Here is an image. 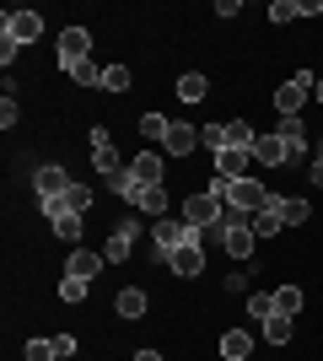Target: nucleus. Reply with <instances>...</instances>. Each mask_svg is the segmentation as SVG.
<instances>
[{
    "mask_svg": "<svg viewBox=\"0 0 323 361\" xmlns=\"http://www.w3.org/2000/svg\"><path fill=\"white\" fill-rule=\"evenodd\" d=\"M210 195L221 200V205H232V211H243V216H259V211H270V205H275L280 195H270V189H264L259 178H215L210 183Z\"/></svg>",
    "mask_w": 323,
    "mask_h": 361,
    "instance_id": "f257e3e1",
    "label": "nucleus"
},
{
    "mask_svg": "<svg viewBox=\"0 0 323 361\" xmlns=\"http://www.w3.org/2000/svg\"><path fill=\"white\" fill-rule=\"evenodd\" d=\"M32 189H38V211L54 221V216H60V205H65V195H70V173H65L60 162H49V167H38V173H32Z\"/></svg>",
    "mask_w": 323,
    "mask_h": 361,
    "instance_id": "f03ea898",
    "label": "nucleus"
},
{
    "mask_svg": "<svg viewBox=\"0 0 323 361\" xmlns=\"http://www.w3.org/2000/svg\"><path fill=\"white\" fill-rule=\"evenodd\" d=\"M312 87H318V81H312L308 71H302V75H291V81H286V87L275 92V108H280V119H296V114H302V108H308Z\"/></svg>",
    "mask_w": 323,
    "mask_h": 361,
    "instance_id": "7ed1b4c3",
    "label": "nucleus"
},
{
    "mask_svg": "<svg viewBox=\"0 0 323 361\" xmlns=\"http://www.w3.org/2000/svg\"><path fill=\"white\" fill-rule=\"evenodd\" d=\"M184 243H194V226H189V221H172V216H162V221L151 226V248H156L162 259H167L172 248H184Z\"/></svg>",
    "mask_w": 323,
    "mask_h": 361,
    "instance_id": "20e7f679",
    "label": "nucleus"
},
{
    "mask_svg": "<svg viewBox=\"0 0 323 361\" xmlns=\"http://www.w3.org/2000/svg\"><path fill=\"white\" fill-rule=\"evenodd\" d=\"M184 221L194 226V232L215 226V221H221V200H215L210 189H200V195H189V200H184Z\"/></svg>",
    "mask_w": 323,
    "mask_h": 361,
    "instance_id": "39448f33",
    "label": "nucleus"
},
{
    "mask_svg": "<svg viewBox=\"0 0 323 361\" xmlns=\"http://www.w3.org/2000/svg\"><path fill=\"white\" fill-rule=\"evenodd\" d=\"M6 38H11V44H38V38H44V16L38 11H11L6 16Z\"/></svg>",
    "mask_w": 323,
    "mask_h": 361,
    "instance_id": "423d86ee",
    "label": "nucleus"
},
{
    "mask_svg": "<svg viewBox=\"0 0 323 361\" xmlns=\"http://www.w3.org/2000/svg\"><path fill=\"white\" fill-rule=\"evenodd\" d=\"M248 157H253V162H264V167H291V162H296V157H291V146H286L280 135H259Z\"/></svg>",
    "mask_w": 323,
    "mask_h": 361,
    "instance_id": "0eeeda50",
    "label": "nucleus"
},
{
    "mask_svg": "<svg viewBox=\"0 0 323 361\" xmlns=\"http://www.w3.org/2000/svg\"><path fill=\"white\" fill-rule=\"evenodd\" d=\"M167 270H172V275H184V281L205 275V248H200V243H184V248H172V254H167Z\"/></svg>",
    "mask_w": 323,
    "mask_h": 361,
    "instance_id": "6e6552de",
    "label": "nucleus"
},
{
    "mask_svg": "<svg viewBox=\"0 0 323 361\" xmlns=\"http://www.w3.org/2000/svg\"><path fill=\"white\" fill-rule=\"evenodd\" d=\"M76 60H92V32L87 27H65L60 32V65H76Z\"/></svg>",
    "mask_w": 323,
    "mask_h": 361,
    "instance_id": "1a4fd4ad",
    "label": "nucleus"
},
{
    "mask_svg": "<svg viewBox=\"0 0 323 361\" xmlns=\"http://www.w3.org/2000/svg\"><path fill=\"white\" fill-rule=\"evenodd\" d=\"M135 232H140L135 221H119V226H113V238H108V248H103L108 264H124V259L135 254Z\"/></svg>",
    "mask_w": 323,
    "mask_h": 361,
    "instance_id": "9d476101",
    "label": "nucleus"
},
{
    "mask_svg": "<svg viewBox=\"0 0 323 361\" xmlns=\"http://www.w3.org/2000/svg\"><path fill=\"white\" fill-rule=\"evenodd\" d=\"M92 162H97V173H108V178H119V173H124V167H119V151H113V140H108L103 124L92 130Z\"/></svg>",
    "mask_w": 323,
    "mask_h": 361,
    "instance_id": "9b49d317",
    "label": "nucleus"
},
{
    "mask_svg": "<svg viewBox=\"0 0 323 361\" xmlns=\"http://www.w3.org/2000/svg\"><path fill=\"white\" fill-rule=\"evenodd\" d=\"M129 173H135V178L146 183V189H162V151H135Z\"/></svg>",
    "mask_w": 323,
    "mask_h": 361,
    "instance_id": "f8f14e48",
    "label": "nucleus"
},
{
    "mask_svg": "<svg viewBox=\"0 0 323 361\" xmlns=\"http://www.w3.org/2000/svg\"><path fill=\"white\" fill-rule=\"evenodd\" d=\"M194 140H200V130H194V124H178V119H172L162 151H167V157H189V151H194Z\"/></svg>",
    "mask_w": 323,
    "mask_h": 361,
    "instance_id": "ddd939ff",
    "label": "nucleus"
},
{
    "mask_svg": "<svg viewBox=\"0 0 323 361\" xmlns=\"http://www.w3.org/2000/svg\"><path fill=\"white\" fill-rule=\"evenodd\" d=\"M248 162H253V157H248V151H215V178H248Z\"/></svg>",
    "mask_w": 323,
    "mask_h": 361,
    "instance_id": "4468645a",
    "label": "nucleus"
},
{
    "mask_svg": "<svg viewBox=\"0 0 323 361\" xmlns=\"http://www.w3.org/2000/svg\"><path fill=\"white\" fill-rule=\"evenodd\" d=\"M221 356H227V361H248V356H253V334H248V329H227V334H221Z\"/></svg>",
    "mask_w": 323,
    "mask_h": 361,
    "instance_id": "2eb2a0df",
    "label": "nucleus"
},
{
    "mask_svg": "<svg viewBox=\"0 0 323 361\" xmlns=\"http://www.w3.org/2000/svg\"><path fill=\"white\" fill-rule=\"evenodd\" d=\"M103 264H108V259H97L92 248H76V254H70V264H65V275H81V281H92Z\"/></svg>",
    "mask_w": 323,
    "mask_h": 361,
    "instance_id": "dca6fc26",
    "label": "nucleus"
},
{
    "mask_svg": "<svg viewBox=\"0 0 323 361\" xmlns=\"http://www.w3.org/2000/svg\"><path fill=\"white\" fill-rule=\"evenodd\" d=\"M286 146H291V157L302 162V151H308V130H302V119H280V130H275Z\"/></svg>",
    "mask_w": 323,
    "mask_h": 361,
    "instance_id": "f3484780",
    "label": "nucleus"
},
{
    "mask_svg": "<svg viewBox=\"0 0 323 361\" xmlns=\"http://www.w3.org/2000/svg\"><path fill=\"white\" fill-rule=\"evenodd\" d=\"M253 243H259V238H253V226H227V254L232 259H248V254H253Z\"/></svg>",
    "mask_w": 323,
    "mask_h": 361,
    "instance_id": "a211bd4d",
    "label": "nucleus"
},
{
    "mask_svg": "<svg viewBox=\"0 0 323 361\" xmlns=\"http://www.w3.org/2000/svg\"><path fill=\"white\" fill-rule=\"evenodd\" d=\"M253 140H259V135H253V124H248V119L227 124V151H253Z\"/></svg>",
    "mask_w": 323,
    "mask_h": 361,
    "instance_id": "6ab92c4d",
    "label": "nucleus"
},
{
    "mask_svg": "<svg viewBox=\"0 0 323 361\" xmlns=\"http://www.w3.org/2000/svg\"><path fill=\"white\" fill-rule=\"evenodd\" d=\"M205 92H210V81H205L200 71H184V75H178V97H184V103H200Z\"/></svg>",
    "mask_w": 323,
    "mask_h": 361,
    "instance_id": "aec40b11",
    "label": "nucleus"
},
{
    "mask_svg": "<svg viewBox=\"0 0 323 361\" xmlns=\"http://www.w3.org/2000/svg\"><path fill=\"white\" fill-rule=\"evenodd\" d=\"M65 75H70L76 87H103V71H97V60H76V65H65Z\"/></svg>",
    "mask_w": 323,
    "mask_h": 361,
    "instance_id": "412c9836",
    "label": "nucleus"
},
{
    "mask_svg": "<svg viewBox=\"0 0 323 361\" xmlns=\"http://www.w3.org/2000/svg\"><path fill=\"white\" fill-rule=\"evenodd\" d=\"M113 307H119V318H146V291H135V286H124V291H119V302H113Z\"/></svg>",
    "mask_w": 323,
    "mask_h": 361,
    "instance_id": "4be33fe9",
    "label": "nucleus"
},
{
    "mask_svg": "<svg viewBox=\"0 0 323 361\" xmlns=\"http://www.w3.org/2000/svg\"><path fill=\"white\" fill-rule=\"evenodd\" d=\"M302 302H308V297H302V286H280L275 291V313L280 318H296V313H302Z\"/></svg>",
    "mask_w": 323,
    "mask_h": 361,
    "instance_id": "5701e85b",
    "label": "nucleus"
},
{
    "mask_svg": "<svg viewBox=\"0 0 323 361\" xmlns=\"http://www.w3.org/2000/svg\"><path fill=\"white\" fill-rule=\"evenodd\" d=\"M167 130H172L167 114H140V135H146V140H156V146H162V140H167Z\"/></svg>",
    "mask_w": 323,
    "mask_h": 361,
    "instance_id": "b1692460",
    "label": "nucleus"
},
{
    "mask_svg": "<svg viewBox=\"0 0 323 361\" xmlns=\"http://www.w3.org/2000/svg\"><path fill=\"white\" fill-rule=\"evenodd\" d=\"M275 216H280V226H302V221H308V200H280V205H275Z\"/></svg>",
    "mask_w": 323,
    "mask_h": 361,
    "instance_id": "393cba45",
    "label": "nucleus"
},
{
    "mask_svg": "<svg viewBox=\"0 0 323 361\" xmlns=\"http://www.w3.org/2000/svg\"><path fill=\"white\" fill-rule=\"evenodd\" d=\"M113 189H119V200H129V205H140V195H146V183H140L129 167H124L119 178H113Z\"/></svg>",
    "mask_w": 323,
    "mask_h": 361,
    "instance_id": "a878e982",
    "label": "nucleus"
},
{
    "mask_svg": "<svg viewBox=\"0 0 323 361\" xmlns=\"http://www.w3.org/2000/svg\"><path fill=\"white\" fill-rule=\"evenodd\" d=\"M87 286H92V281H81V275H65V281H60V302H65V307L87 302Z\"/></svg>",
    "mask_w": 323,
    "mask_h": 361,
    "instance_id": "bb28decb",
    "label": "nucleus"
},
{
    "mask_svg": "<svg viewBox=\"0 0 323 361\" xmlns=\"http://www.w3.org/2000/svg\"><path fill=\"white\" fill-rule=\"evenodd\" d=\"M259 329H264V340H270V345H286V340H291V318H264V324H259Z\"/></svg>",
    "mask_w": 323,
    "mask_h": 361,
    "instance_id": "cd10ccee",
    "label": "nucleus"
},
{
    "mask_svg": "<svg viewBox=\"0 0 323 361\" xmlns=\"http://www.w3.org/2000/svg\"><path fill=\"white\" fill-rule=\"evenodd\" d=\"M248 318H275V291H253V297H248Z\"/></svg>",
    "mask_w": 323,
    "mask_h": 361,
    "instance_id": "c85d7f7f",
    "label": "nucleus"
},
{
    "mask_svg": "<svg viewBox=\"0 0 323 361\" xmlns=\"http://www.w3.org/2000/svg\"><path fill=\"white\" fill-rule=\"evenodd\" d=\"M275 205H280V200H275ZM275 205H270V211H259V216H248L253 238H270V232H280V216H275Z\"/></svg>",
    "mask_w": 323,
    "mask_h": 361,
    "instance_id": "c756f323",
    "label": "nucleus"
},
{
    "mask_svg": "<svg viewBox=\"0 0 323 361\" xmlns=\"http://www.w3.org/2000/svg\"><path fill=\"white\" fill-rule=\"evenodd\" d=\"M54 238H60V243H76L81 238V216L60 211V216H54Z\"/></svg>",
    "mask_w": 323,
    "mask_h": 361,
    "instance_id": "7c9ffc66",
    "label": "nucleus"
},
{
    "mask_svg": "<svg viewBox=\"0 0 323 361\" xmlns=\"http://www.w3.org/2000/svg\"><path fill=\"white\" fill-rule=\"evenodd\" d=\"M140 211L162 221V216H167V189H146V195H140Z\"/></svg>",
    "mask_w": 323,
    "mask_h": 361,
    "instance_id": "2f4dec72",
    "label": "nucleus"
},
{
    "mask_svg": "<svg viewBox=\"0 0 323 361\" xmlns=\"http://www.w3.org/2000/svg\"><path fill=\"white\" fill-rule=\"evenodd\" d=\"M87 205H92V189L70 183V195H65V205H60V211H70V216H87Z\"/></svg>",
    "mask_w": 323,
    "mask_h": 361,
    "instance_id": "473e14b6",
    "label": "nucleus"
},
{
    "mask_svg": "<svg viewBox=\"0 0 323 361\" xmlns=\"http://www.w3.org/2000/svg\"><path fill=\"white\" fill-rule=\"evenodd\" d=\"M103 92H129V71L124 65H103Z\"/></svg>",
    "mask_w": 323,
    "mask_h": 361,
    "instance_id": "72a5a7b5",
    "label": "nucleus"
},
{
    "mask_svg": "<svg viewBox=\"0 0 323 361\" xmlns=\"http://www.w3.org/2000/svg\"><path fill=\"white\" fill-rule=\"evenodd\" d=\"M22 356H27V361H60V356H54V340H27Z\"/></svg>",
    "mask_w": 323,
    "mask_h": 361,
    "instance_id": "f704fd0d",
    "label": "nucleus"
},
{
    "mask_svg": "<svg viewBox=\"0 0 323 361\" xmlns=\"http://www.w3.org/2000/svg\"><path fill=\"white\" fill-rule=\"evenodd\" d=\"M291 16H302V0H275L270 6V22H291Z\"/></svg>",
    "mask_w": 323,
    "mask_h": 361,
    "instance_id": "c9c22d12",
    "label": "nucleus"
},
{
    "mask_svg": "<svg viewBox=\"0 0 323 361\" xmlns=\"http://www.w3.org/2000/svg\"><path fill=\"white\" fill-rule=\"evenodd\" d=\"M200 140H205L210 151H227V124H205V130H200Z\"/></svg>",
    "mask_w": 323,
    "mask_h": 361,
    "instance_id": "e433bc0d",
    "label": "nucleus"
},
{
    "mask_svg": "<svg viewBox=\"0 0 323 361\" xmlns=\"http://www.w3.org/2000/svg\"><path fill=\"white\" fill-rule=\"evenodd\" d=\"M54 356H76V334H54Z\"/></svg>",
    "mask_w": 323,
    "mask_h": 361,
    "instance_id": "4c0bfd02",
    "label": "nucleus"
},
{
    "mask_svg": "<svg viewBox=\"0 0 323 361\" xmlns=\"http://www.w3.org/2000/svg\"><path fill=\"white\" fill-rule=\"evenodd\" d=\"M308 178H312V183H323V162H318V157L308 162Z\"/></svg>",
    "mask_w": 323,
    "mask_h": 361,
    "instance_id": "58836bf2",
    "label": "nucleus"
},
{
    "mask_svg": "<svg viewBox=\"0 0 323 361\" xmlns=\"http://www.w3.org/2000/svg\"><path fill=\"white\" fill-rule=\"evenodd\" d=\"M135 361H162V356H156V350H140V356Z\"/></svg>",
    "mask_w": 323,
    "mask_h": 361,
    "instance_id": "ea45409f",
    "label": "nucleus"
},
{
    "mask_svg": "<svg viewBox=\"0 0 323 361\" xmlns=\"http://www.w3.org/2000/svg\"><path fill=\"white\" fill-rule=\"evenodd\" d=\"M312 92H318V103H323V81H318V87H312Z\"/></svg>",
    "mask_w": 323,
    "mask_h": 361,
    "instance_id": "a19ab883",
    "label": "nucleus"
},
{
    "mask_svg": "<svg viewBox=\"0 0 323 361\" xmlns=\"http://www.w3.org/2000/svg\"><path fill=\"white\" fill-rule=\"evenodd\" d=\"M318 162H323V140H318Z\"/></svg>",
    "mask_w": 323,
    "mask_h": 361,
    "instance_id": "79ce46f5",
    "label": "nucleus"
}]
</instances>
